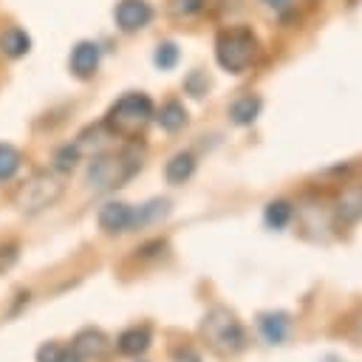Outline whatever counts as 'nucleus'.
I'll list each match as a JSON object with an SVG mask.
<instances>
[{
	"mask_svg": "<svg viewBox=\"0 0 362 362\" xmlns=\"http://www.w3.org/2000/svg\"><path fill=\"white\" fill-rule=\"evenodd\" d=\"M153 116H156L158 127L167 130V133H175V130H181V127L187 124V107H184L178 99L164 102V105L158 107V113H153Z\"/></svg>",
	"mask_w": 362,
	"mask_h": 362,
	"instance_id": "16",
	"label": "nucleus"
},
{
	"mask_svg": "<svg viewBox=\"0 0 362 362\" xmlns=\"http://www.w3.org/2000/svg\"><path fill=\"white\" fill-rule=\"evenodd\" d=\"M79 164V144H62L54 150V170L57 173H71Z\"/></svg>",
	"mask_w": 362,
	"mask_h": 362,
	"instance_id": "20",
	"label": "nucleus"
},
{
	"mask_svg": "<svg viewBox=\"0 0 362 362\" xmlns=\"http://www.w3.org/2000/svg\"><path fill=\"white\" fill-rule=\"evenodd\" d=\"M71 348L88 362V359H96V356H102V354L107 351V337H105L99 328H82V331L74 337Z\"/></svg>",
	"mask_w": 362,
	"mask_h": 362,
	"instance_id": "11",
	"label": "nucleus"
},
{
	"mask_svg": "<svg viewBox=\"0 0 362 362\" xmlns=\"http://www.w3.org/2000/svg\"><path fill=\"white\" fill-rule=\"evenodd\" d=\"M291 218H294V206H291V201H286V198H274V201H269L266 209H263V223H266L269 229H274V232H283V229L291 223Z\"/></svg>",
	"mask_w": 362,
	"mask_h": 362,
	"instance_id": "15",
	"label": "nucleus"
},
{
	"mask_svg": "<svg viewBox=\"0 0 362 362\" xmlns=\"http://www.w3.org/2000/svg\"><path fill=\"white\" fill-rule=\"evenodd\" d=\"M153 113H156V110H153V99H150L147 93H136V90H130V93L119 96V99L107 107L102 127H105L110 136L136 139V136L150 124Z\"/></svg>",
	"mask_w": 362,
	"mask_h": 362,
	"instance_id": "1",
	"label": "nucleus"
},
{
	"mask_svg": "<svg viewBox=\"0 0 362 362\" xmlns=\"http://www.w3.org/2000/svg\"><path fill=\"white\" fill-rule=\"evenodd\" d=\"M59 362H85L74 348H62V356H59Z\"/></svg>",
	"mask_w": 362,
	"mask_h": 362,
	"instance_id": "28",
	"label": "nucleus"
},
{
	"mask_svg": "<svg viewBox=\"0 0 362 362\" xmlns=\"http://www.w3.org/2000/svg\"><path fill=\"white\" fill-rule=\"evenodd\" d=\"M257 57V37L252 34V28L235 25V28H223L215 40V59L223 71L229 74H243Z\"/></svg>",
	"mask_w": 362,
	"mask_h": 362,
	"instance_id": "4",
	"label": "nucleus"
},
{
	"mask_svg": "<svg viewBox=\"0 0 362 362\" xmlns=\"http://www.w3.org/2000/svg\"><path fill=\"white\" fill-rule=\"evenodd\" d=\"M173 8H175L178 14H195V11L204 8V0H175Z\"/></svg>",
	"mask_w": 362,
	"mask_h": 362,
	"instance_id": "27",
	"label": "nucleus"
},
{
	"mask_svg": "<svg viewBox=\"0 0 362 362\" xmlns=\"http://www.w3.org/2000/svg\"><path fill=\"white\" fill-rule=\"evenodd\" d=\"M113 17H116V25H119L122 31L133 34V31H139V28H144V25L150 23L153 8H150V3H144V0H122V3L116 6Z\"/></svg>",
	"mask_w": 362,
	"mask_h": 362,
	"instance_id": "8",
	"label": "nucleus"
},
{
	"mask_svg": "<svg viewBox=\"0 0 362 362\" xmlns=\"http://www.w3.org/2000/svg\"><path fill=\"white\" fill-rule=\"evenodd\" d=\"M184 90H187L189 96L201 99V96L209 90V79H206V74H201V71H192V74L184 79Z\"/></svg>",
	"mask_w": 362,
	"mask_h": 362,
	"instance_id": "22",
	"label": "nucleus"
},
{
	"mask_svg": "<svg viewBox=\"0 0 362 362\" xmlns=\"http://www.w3.org/2000/svg\"><path fill=\"white\" fill-rule=\"evenodd\" d=\"M257 334L269 345H283L291 337V314L283 311V308L257 314Z\"/></svg>",
	"mask_w": 362,
	"mask_h": 362,
	"instance_id": "7",
	"label": "nucleus"
},
{
	"mask_svg": "<svg viewBox=\"0 0 362 362\" xmlns=\"http://www.w3.org/2000/svg\"><path fill=\"white\" fill-rule=\"evenodd\" d=\"M266 6H272V8H286L288 6V0H263Z\"/></svg>",
	"mask_w": 362,
	"mask_h": 362,
	"instance_id": "29",
	"label": "nucleus"
},
{
	"mask_svg": "<svg viewBox=\"0 0 362 362\" xmlns=\"http://www.w3.org/2000/svg\"><path fill=\"white\" fill-rule=\"evenodd\" d=\"M96 223L105 235H124L136 229V206L122 201H107L96 212Z\"/></svg>",
	"mask_w": 362,
	"mask_h": 362,
	"instance_id": "6",
	"label": "nucleus"
},
{
	"mask_svg": "<svg viewBox=\"0 0 362 362\" xmlns=\"http://www.w3.org/2000/svg\"><path fill=\"white\" fill-rule=\"evenodd\" d=\"M20 164H23L20 150L6 144V141H0V181H11L17 175V170H20Z\"/></svg>",
	"mask_w": 362,
	"mask_h": 362,
	"instance_id": "19",
	"label": "nucleus"
},
{
	"mask_svg": "<svg viewBox=\"0 0 362 362\" xmlns=\"http://www.w3.org/2000/svg\"><path fill=\"white\" fill-rule=\"evenodd\" d=\"M167 212H170V201H167V198H156V201H150V204L139 206V209H136V229H141V226H150V223L161 221Z\"/></svg>",
	"mask_w": 362,
	"mask_h": 362,
	"instance_id": "18",
	"label": "nucleus"
},
{
	"mask_svg": "<svg viewBox=\"0 0 362 362\" xmlns=\"http://www.w3.org/2000/svg\"><path fill=\"white\" fill-rule=\"evenodd\" d=\"M337 221L342 223H356L362 218V184L359 187H348L339 201H337Z\"/></svg>",
	"mask_w": 362,
	"mask_h": 362,
	"instance_id": "13",
	"label": "nucleus"
},
{
	"mask_svg": "<svg viewBox=\"0 0 362 362\" xmlns=\"http://www.w3.org/2000/svg\"><path fill=\"white\" fill-rule=\"evenodd\" d=\"M59 356H62V345L57 342H45L37 348V362H59Z\"/></svg>",
	"mask_w": 362,
	"mask_h": 362,
	"instance_id": "24",
	"label": "nucleus"
},
{
	"mask_svg": "<svg viewBox=\"0 0 362 362\" xmlns=\"http://www.w3.org/2000/svg\"><path fill=\"white\" fill-rule=\"evenodd\" d=\"M260 107H263L260 96H255V93H243V96H238V99L229 105V119H232L235 124L246 127V124H252V122L260 116Z\"/></svg>",
	"mask_w": 362,
	"mask_h": 362,
	"instance_id": "12",
	"label": "nucleus"
},
{
	"mask_svg": "<svg viewBox=\"0 0 362 362\" xmlns=\"http://www.w3.org/2000/svg\"><path fill=\"white\" fill-rule=\"evenodd\" d=\"M170 359L173 362H201V354L195 348H189V345H175L170 351Z\"/></svg>",
	"mask_w": 362,
	"mask_h": 362,
	"instance_id": "26",
	"label": "nucleus"
},
{
	"mask_svg": "<svg viewBox=\"0 0 362 362\" xmlns=\"http://www.w3.org/2000/svg\"><path fill=\"white\" fill-rule=\"evenodd\" d=\"M192 173H195V156L187 153V150L175 153V156L164 164V178H167L170 184H184V181L192 178Z\"/></svg>",
	"mask_w": 362,
	"mask_h": 362,
	"instance_id": "14",
	"label": "nucleus"
},
{
	"mask_svg": "<svg viewBox=\"0 0 362 362\" xmlns=\"http://www.w3.org/2000/svg\"><path fill=\"white\" fill-rule=\"evenodd\" d=\"M153 345V331L147 325H133L116 337V348L124 356H139Z\"/></svg>",
	"mask_w": 362,
	"mask_h": 362,
	"instance_id": "10",
	"label": "nucleus"
},
{
	"mask_svg": "<svg viewBox=\"0 0 362 362\" xmlns=\"http://www.w3.org/2000/svg\"><path fill=\"white\" fill-rule=\"evenodd\" d=\"M17 257H20L17 243H6V246H0V272H8V269L17 263Z\"/></svg>",
	"mask_w": 362,
	"mask_h": 362,
	"instance_id": "25",
	"label": "nucleus"
},
{
	"mask_svg": "<svg viewBox=\"0 0 362 362\" xmlns=\"http://www.w3.org/2000/svg\"><path fill=\"white\" fill-rule=\"evenodd\" d=\"M0 51H3L6 57L17 59V57H23V54L31 51V37H28L23 28H6V31L0 34Z\"/></svg>",
	"mask_w": 362,
	"mask_h": 362,
	"instance_id": "17",
	"label": "nucleus"
},
{
	"mask_svg": "<svg viewBox=\"0 0 362 362\" xmlns=\"http://www.w3.org/2000/svg\"><path fill=\"white\" fill-rule=\"evenodd\" d=\"M178 57H181V51H178L175 42H158V48H156V54H153V62H156V68H161V71H173V68L178 65Z\"/></svg>",
	"mask_w": 362,
	"mask_h": 362,
	"instance_id": "21",
	"label": "nucleus"
},
{
	"mask_svg": "<svg viewBox=\"0 0 362 362\" xmlns=\"http://www.w3.org/2000/svg\"><path fill=\"white\" fill-rule=\"evenodd\" d=\"M99 57H102V51H99L96 42H90V40L76 42L74 51H71V59H68L71 74L76 79H90L96 74V68H99Z\"/></svg>",
	"mask_w": 362,
	"mask_h": 362,
	"instance_id": "9",
	"label": "nucleus"
},
{
	"mask_svg": "<svg viewBox=\"0 0 362 362\" xmlns=\"http://www.w3.org/2000/svg\"><path fill=\"white\" fill-rule=\"evenodd\" d=\"M139 170H141V158H139L133 150H124V153H105V156H96V158L88 164L85 184H88L93 192H110V189H116V187H124Z\"/></svg>",
	"mask_w": 362,
	"mask_h": 362,
	"instance_id": "2",
	"label": "nucleus"
},
{
	"mask_svg": "<svg viewBox=\"0 0 362 362\" xmlns=\"http://www.w3.org/2000/svg\"><path fill=\"white\" fill-rule=\"evenodd\" d=\"M59 195H62V184H59L54 175H48V173H34L31 181H25V187L20 189L17 204H20L23 212L34 215V212L51 206Z\"/></svg>",
	"mask_w": 362,
	"mask_h": 362,
	"instance_id": "5",
	"label": "nucleus"
},
{
	"mask_svg": "<svg viewBox=\"0 0 362 362\" xmlns=\"http://www.w3.org/2000/svg\"><path fill=\"white\" fill-rule=\"evenodd\" d=\"M164 252H167V240L156 238V240H147V243H141V246L136 249V257L147 260V257H158V255H164Z\"/></svg>",
	"mask_w": 362,
	"mask_h": 362,
	"instance_id": "23",
	"label": "nucleus"
},
{
	"mask_svg": "<svg viewBox=\"0 0 362 362\" xmlns=\"http://www.w3.org/2000/svg\"><path fill=\"white\" fill-rule=\"evenodd\" d=\"M201 334L204 339L218 351V354H240L249 342L243 322L229 311L226 305H212L204 320H201Z\"/></svg>",
	"mask_w": 362,
	"mask_h": 362,
	"instance_id": "3",
	"label": "nucleus"
}]
</instances>
